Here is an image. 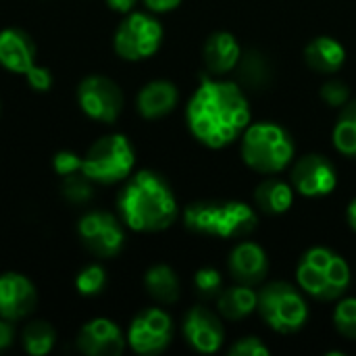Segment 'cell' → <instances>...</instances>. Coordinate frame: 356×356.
I'll list each match as a JSON object with an SVG mask.
<instances>
[{"mask_svg":"<svg viewBox=\"0 0 356 356\" xmlns=\"http://www.w3.org/2000/svg\"><path fill=\"white\" fill-rule=\"evenodd\" d=\"M186 121L192 136L209 146H229L250 125V106L238 81L200 77V86L192 94Z\"/></svg>","mask_w":356,"mask_h":356,"instance_id":"1","label":"cell"},{"mask_svg":"<svg viewBox=\"0 0 356 356\" xmlns=\"http://www.w3.org/2000/svg\"><path fill=\"white\" fill-rule=\"evenodd\" d=\"M119 215L134 232H163L177 217V200L169 184L154 171L136 173L117 198Z\"/></svg>","mask_w":356,"mask_h":356,"instance_id":"2","label":"cell"},{"mask_svg":"<svg viewBox=\"0 0 356 356\" xmlns=\"http://www.w3.org/2000/svg\"><path fill=\"white\" fill-rule=\"evenodd\" d=\"M186 227L194 234L240 240L250 236L257 225V213L246 202L238 200H200L192 202L184 211Z\"/></svg>","mask_w":356,"mask_h":356,"instance_id":"3","label":"cell"},{"mask_svg":"<svg viewBox=\"0 0 356 356\" xmlns=\"http://www.w3.org/2000/svg\"><path fill=\"white\" fill-rule=\"evenodd\" d=\"M296 280L300 290L309 296L317 300H338L350 286V267L336 250L315 246L300 257Z\"/></svg>","mask_w":356,"mask_h":356,"instance_id":"4","label":"cell"},{"mask_svg":"<svg viewBox=\"0 0 356 356\" xmlns=\"http://www.w3.org/2000/svg\"><path fill=\"white\" fill-rule=\"evenodd\" d=\"M242 159L257 173L273 175L292 163L294 142L277 123H250L242 134Z\"/></svg>","mask_w":356,"mask_h":356,"instance_id":"5","label":"cell"},{"mask_svg":"<svg viewBox=\"0 0 356 356\" xmlns=\"http://www.w3.org/2000/svg\"><path fill=\"white\" fill-rule=\"evenodd\" d=\"M257 311L263 321L280 334H294L302 330L309 319V307L300 290L286 282L267 284L257 294Z\"/></svg>","mask_w":356,"mask_h":356,"instance_id":"6","label":"cell"},{"mask_svg":"<svg viewBox=\"0 0 356 356\" xmlns=\"http://www.w3.org/2000/svg\"><path fill=\"white\" fill-rule=\"evenodd\" d=\"M136 163L134 146L123 134H111L96 140L86 156L81 171L98 184H117L129 177Z\"/></svg>","mask_w":356,"mask_h":356,"instance_id":"7","label":"cell"},{"mask_svg":"<svg viewBox=\"0 0 356 356\" xmlns=\"http://www.w3.org/2000/svg\"><path fill=\"white\" fill-rule=\"evenodd\" d=\"M163 42L161 23L146 13H127L115 31V50L125 60H144L152 56Z\"/></svg>","mask_w":356,"mask_h":356,"instance_id":"8","label":"cell"},{"mask_svg":"<svg viewBox=\"0 0 356 356\" xmlns=\"http://www.w3.org/2000/svg\"><path fill=\"white\" fill-rule=\"evenodd\" d=\"M77 102L88 117L113 123L123 111V92L104 75H88L77 88Z\"/></svg>","mask_w":356,"mask_h":356,"instance_id":"9","label":"cell"},{"mask_svg":"<svg viewBox=\"0 0 356 356\" xmlns=\"http://www.w3.org/2000/svg\"><path fill=\"white\" fill-rule=\"evenodd\" d=\"M77 234L83 246L102 259L117 257L123 248L125 234L117 217L104 211H90L79 219Z\"/></svg>","mask_w":356,"mask_h":356,"instance_id":"10","label":"cell"},{"mask_svg":"<svg viewBox=\"0 0 356 356\" xmlns=\"http://www.w3.org/2000/svg\"><path fill=\"white\" fill-rule=\"evenodd\" d=\"M173 340V321L161 309H146L134 317L127 344L138 355H159Z\"/></svg>","mask_w":356,"mask_h":356,"instance_id":"11","label":"cell"},{"mask_svg":"<svg viewBox=\"0 0 356 356\" xmlns=\"http://www.w3.org/2000/svg\"><path fill=\"white\" fill-rule=\"evenodd\" d=\"M292 188L307 198H321L336 190L338 175L334 165L321 154H307L292 167Z\"/></svg>","mask_w":356,"mask_h":356,"instance_id":"12","label":"cell"},{"mask_svg":"<svg viewBox=\"0 0 356 356\" xmlns=\"http://www.w3.org/2000/svg\"><path fill=\"white\" fill-rule=\"evenodd\" d=\"M184 336L188 344L202 355H213L223 346L225 330L221 319L207 307H194L186 313Z\"/></svg>","mask_w":356,"mask_h":356,"instance_id":"13","label":"cell"},{"mask_svg":"<svg viewBox=\"0 0 356 356\" xmlns=\"http://www.w3.org/2000/svg\"><path fill=\"white\" fill-rule=\"evenodd\" d=\"M125 342L121 330L104 317L88 321L77 336L79 350L88 356H119L125 350Z\"/></svg>","mask_w":356,"mask_h":356,"instance_id":"14","label":"cell"},{"mask_svg":"<svg viewBox=\"0 0 356 356\" xmlns=\"http://www.w3.org/2000/svg\"><path fill=\"white\" fill-rule=\"evenodd\" d=\"M38 294L33 284L21 273L0 275V317L15 321L27 317L35 307Z\"/></svg>","mask_w":356,"mask_h":356,"instance_id":"15","label":"cell"},{"mask_svg":"<svg viewBox=\"0 0 356 356\" xmlns=\"http://www.w3.org/2000/svg\"><path fill=\"white\" fill-rule=\"evenodd\" d=\"M227 267H229L232 277L238 284L254 286V284H261L267 277V273H269V259H267V252L259 244H254V242H240L232 250Z\"/></svg>","mask_w":356,"mask_h":356,"instance_id":"16","label":"cell"},{"mask_svg":"<svg viewBox=\"0 0 356 356\" xmlns=\"http://www.w3.org/2000/svg\"><path fill=\"white\" fill-rule=\"evenodd\" d=\"M0 65L21 75H27L38 65L33 40L23 29L8 27L0 31Z\"/></svg>","mask_w":356,"mask_h":356,"instance_id":"17","label":"cell"},{"mask_svg":"<svg viewBox=\"0 0 356 356\" xmlns=\"http://www.w3.org/2000/svg\"><path fill=\"white\" fill-rule=\"evenodd\" d=\"M240 56H242V50H240L238 40L227 31H215L213 35H209L204 50H202L204 65L209 73L215 77L236 71Z\"/></svg>","mask_w":356,"mask_h":356,"instance_id":"18","label":"cell"},{"mask_svg":"<svg viewBox=\"0 0 356 356\" xmlns=\"http://www.w3.org/2000/svg\"><path fill=\"white\" fill-rule=\"evenodd\" d=\"M177 88L167 79L146 83L138 94V111L144 119H159L169 115L177 104Z\"/></svg>","mask_w":356,"mask_h":356,"instance_id":"19","label":"cell"},{"mask_svg":"<svg viewBox=\"0 0 356 356\" xmlns=\"http://www.w3.org/2000/svg\"><path fill=\"white\" fill-rule=\"evenodd\" d=\"M305 60L313 71L332 75L342 69V65L346 60V50L338 40H334L330 35H321L307 44Z\"/></svg>","mask_w":356,"mask_h":356,"instance_id":"20","label":"cell"},{"mask_svg":"<svg viewBox=\"0 0 356 356\" xmlns=\"http://www.w3.org/2000/svg\"><path fill=\"white\" fill-rule=\"evenodd\" d=\"M236 71H238L240 88H246V90H252V92L265 90L273 79V69H271L269 58L263 52H257V50L244 52L240 56V60H238Z\"/></svg>","mask_w":356,"mask_h":356,"instance_id":"21","label":"cell"},{"mask_svg":"<svg viewBox=\"0 0 356 356\" xmlns=\"http://www.w3.org/2000/svg\"><path fill=\"white\" fill-rule=\"evenodd\" d=\"M254 202L263 213L269 215H282L290 211L294 202V188L282 179H265L254 190Z\"/></svg>","mask_w":356,"mask_h":356,"instance_id":"22","label":"cell"},{"mask_svg":"<svg viewBox=\"0 0 356 356\" xmlns=\"http://www.w3.org/2000/svg\"><path fill=\"white\" fill-rule=\"evenodd\" d=\"M217 307L227 321L244 319L252 311H257V292L252 290V286H244V284L221 290L217 296Z\"/></svg>","mask_w":356,"mask_h":356,"instance_id":"23","label":"cell"},{"mask_svg":"<svg viewBox=\"0 0 356 356\" xmlns=\"http://www.w3.org/2000/svg\"><path fill=\"white\" fill-rule=\"evenodd\" d=\"M144 286L148 294L163 305H171L179 298V280L169 265H154L146 271Z\"/></svg>","mask_w":356,"mask_h":356,"instance_id":"24","label":"cell"},{"mask_svg":"<svg viewBox=\"0 0 356 356\" xmlns=\"http://www.w3.org/2000/svg\"><path fill=\"white\" fill-rule=\"evenodd\" d=\"M332 140L338 152L356 159V100H348L342 106L338 121L334 125Z\"/></svg>","mask_w":356,"mask_h":356,"instance_id":"25","label":"cell"},{"mask_svg":"<svg viewBox=\"0 0 356 356\" xmlns=\"http://www.w3.org/2000/svg\"><path fill=\"white\" fill-rule=\"evenodd\" d=\"M23 348L31 356L48 355L54 346L56 334L48 321H31L23 330Z\"/></svg>","mask_w":356,"mask_h":356,"instance_id":"26","label":"cell"},{"mask_svg":"<svg viewBox=\"0 0 356 356\" xmlns=\"http://www.w3.org/2000/svg\"><path fill=\"white\" fill-rule=\"evenodd\" d=\"M63 196L69 200V202H75V204H83L92 198L94 194V188H92V179L83 173V171H75L71 175H65L63 177Z\"/></svg>","mask_w":356,"mask_h":356,"instance_id":"27","label":"cell"},{"mask_svg":"<svg viewBox=\"0 0 356 356\" xmlns=\"http://www.w3.org/2000/svg\"><path fill=\"white\" fill-rule=\"evenodd\" d=\"M334 325L346 340H356V298H342L336 305Z\"/></svg>","mask_w":356,"mask_h":356,"instance_id":"28","label":"cell"},{"mask_svg":"<svg viewBox=\"0 0 356 356\" xmlns=\"http://www.w3.org/2000/svg\"><path fill=\"white\" fill-rule=\"evenodd\" d=\"M104 284H106V275H104V269L100 265H88V267H83L77 273V280H75L77 292L83 294V296H94V294L102 292Z\"/></svg>","mask_w":356,"mask_h":356,"instance_id":"29","label":"cell"},{"mask_svg":"<svg viewBox=\"0 0 356 356\" xmlns=\"http://www.w3.org/2000/svg\"><path fill=\"white\" fill-rule=\"evenodd\" d=\"M194 286H196V290H198L200 296H207V298H213L215 296L217 298L219 292H221V288H223V277H221V273L217 269L202 267L194 275Z\"/></svg>","mask_w":356,"mask_h":356,"instance_id":"30","label":"cell"},{"mask_svg":"<svg viewBox=\"0 0 356 356\" xmlns=\"http://www.w3.org/2000/svg\"><path fill=\"white\" fill-rule=\"evenodd\" d=\"M321 98L330 106H344L350 100V90L340 79H330L321 86Z\"/></svg>","mask_w":356,"mask_h":356,"instance_id":"31","label":"cell"},{"mask_svg":"<svg viewBox=\"0 0 356 356\" xmlns=\"http://www.w3.org/2000/svg\"><path fill=\"white\" fill-rule=\"evenodd\" d=\"M52 165H54V171H56L60 177H65V175H71V173H75V171H81L83 159H81L77 152H73V150H60V152L54 154Z\"/></svg>","mask_w":356,"mask_h":356,"instance_id":"32","label":"cell"},{"mask_svg":"<svg viewBox=\"0 0 356 356\" xmlns=\"http://www.w3.org/2000/svg\"><path fill=\"white\" fill-rule=\"evenodd\" d=\"M232 356H267L269 348L254 336H246L242 340H238L232 348H229Z\"/></svg>","mask_w":356,"mask_h":356,"instance_id":"33","label":"cell"},{"mask_svg":"<svg viewBox=\"0 0 356 356\" xmlns=\"http://www.w3.org/2000/svg\"><path fill=\"white\" fill-rule=\"evenodd\" d=\"M25 79H27V83H29L35 92H46V90H50V86H52V73H50L46 67H40V65H35V67L25 75Z\"/></svg>","mask_w":356,"mask_h":356,"instance_id":"34","label":"cell"},{"mask_svg":"<svg viewBox=\"0 0 356 356\" xmlns=\"http://www.w3.org/2000/svg\"><path fill=\"white\" fill-rule=\"evenodd\" d=\"M13 336H15L13 325L8 323V319L0 317V353L6 350L13 344Z\"/></svg>","mask_w":356,"mask_h":356,"instance_id":"35","label":"cell"},{"mask_svg":"<svg viewBox=\"0 0 356 356\" xmlns=\"http://www.w3.org/2000/svg\"><path fill=\"white\" fill-rule=\"evenodd\" d=\"M181 0H144V4L152 10V13H167L179 6Z\"/></svg>","mask_w":356,"mask_h":356,"instance_id":"36","label":"cell"},{"mask_svg":"<svg viewBox=\"0 0 356 356\" xmlns=\"http://www.w3.org/2000/svg\"><path fill=\"white\" fill-rule=\"evenodd\" d=\"M136 2H138V0H106V4H108L113 10H117V13H125V15L134 10Z\"/></svg>","mask_w":356,"mask_h":356,"instance_id":"37","label":"cell"},{"mask_svg":"<svg viewBox=\"0 0 356 356\" xmlns=\"http://www.w3.org/2000/svg\"><path fill=\"white\" fill-rule=\"evenodd\" d=\"M346 219H348V225H350V229L356 232V198L348 204V211H346Z\"/></svg>","mask_w":356,"mask_h":356,"instance_id":"38","label":"cell"}]
</instances>
